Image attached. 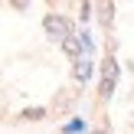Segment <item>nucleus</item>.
Segmentation results:
<instances>
[{"label":"nucleus","instance_id":"obj_1","mask_svg":"<svg viewBox=\"0 0 134 134\" xmlns=\"http://www.w3.org/2000/svg\"><path fill=\"white\" fill-rule=\"evenodd\" d=\"M43 30H46L49 39H65V36H69V20L59 16V13H49V16L43 20Z\"/></svg>","mask_w":134,"mask_h":134},{"label":"nucleus","instance_id":"obj_2","mask_svg":"<svg viewBox=\"0 0 134 134\" xmlns=\"http://www.w3.org/2000/svg\"><path fill=\"white\" fill-rule=\"evenodd\" d=\"M102 82H118V62L111 56L102 62Z\"/></svg>","mask_w":134,"mask_h":134},{"label":"nucleus","instance_id":"obj_3","mask_svg":"<svg viewBox=\"0 0 134 134\" xmlns=\"http://www.w3.org/2000/svg\"><path fill=\"white\" fill-rule=\"evenodd\" d=\"M62 52L75 59L79 52H82V39H75V36H65V39H62Z\"/></svg>","mask_w":134,"mask_h":134},{"label":"nucleus","instance_id":"obj_4","mask_svg":"<svg viewBox=\"0 0 134 134\" xmlns=\"http://www.w3.org/2000/svg\"><path fill=\"white\" fill-rule=\"evenodd\" d=\"M88 75H92V62L79 59V62H75V79H79V82H88Z\"/></svg>","mask_w":134,"mask_h":134},{"label":"nucleus","instance_id":"obj_5","mask_svg":"<svg viewBox=\"0 0 134 134\" xmlns=\"http://www.w3.org/2000/svg\"><path fill=\"white\" fill-rule=\"evenodd\" d=\"M20 118H23V121H39V118H46V108H26Z\"/></svg>","mask_w":134,"mask_h":134},{"label":"nucleus","instance_id":"obj_6","mask_svg":"<svg viewBox=\"0 0 134 134\" xmlns=\"http://www.w3.org/2000/svg\"><path fill=\"white\" fill-rule=\"evenodd\" d=\"M111 13H115V10H111V3H108V0H102V20H105V23H111Z\"/></svg>","mask_w":134,"mask_h":134},{"label":"nucleus","instance_id":"obj_7","mask_svg":"<svg viewBox=\"0 0 134 134\" xmlns=\"http://www.w3.org/2000/svg\"><path fill=\"white\" fill-rule=\"evenodd\" d=\"M10 7H13V10H26V7H30V0H10Z\"/></svg>","mask_w":134,"mask_h":134},{"label":"nucleus","instance_id":"obj_8","mask_svg":"<svg viewBox=\"0 0 134 134\" xmlns=\"http://www.w3.org/2000/svg\"><path fill=\"white\" fill-rule=\"evenodd\" d=\"M88 16H92V3L85 0V3H82V20H88Z\"/></svg>","mask_w":134,"mask_h":134},{"label":"nucleus","instance_id":"obj_9","mask_svg":"<svg viewBox=\"0 0 134 134\" xmlns=\"http://www.w3.org/2000/svg\"><path fill=\"white\" fill-rule=\"evenodd\" d=\"M92 134H105V131H92Z\"/></svg>","mask_w":134,"mask_h":134}]
</instances>
